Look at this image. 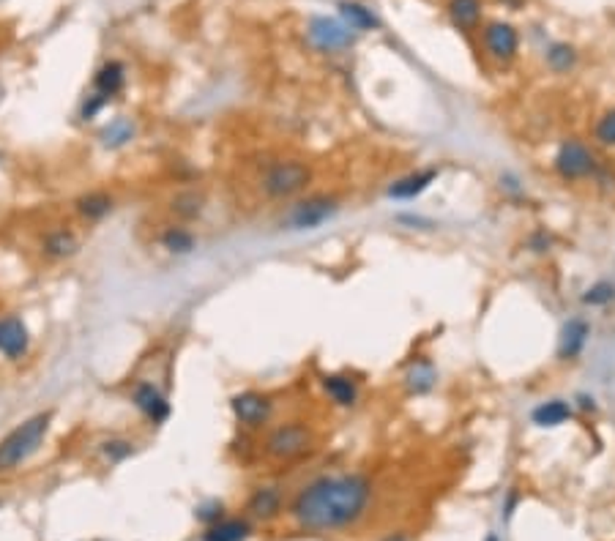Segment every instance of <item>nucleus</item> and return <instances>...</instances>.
Here are the masks:
<instances>
[{
    "label": "nucleus",
    "mask_w": 615,
    "mask_h": 541,
    "mask_svg": "<svg viewBox=\"0 0 615 541\" xmlns=\"http://www.w3.org/2000/svg\"><path fill=\"white\" fill-rule=\"evenodd\" d=\"M449 20L454 28L470 33V30H476L479 22H482V0H449Z\"/></svg>",
    "instance_id": "nucleus-21"
},
{
    "label": "nucleus",
    "mask_w": 615,
    "mask_h": 541,
    "mask_svg": "<svg viewBox=\"0 0 615 541\" xmlns=\"http://www.w3.org/2000/svg\"><path fill=\"white\" fill-rule=\"evenodd\" d=\"M230 410L236 416V421L246 429H260L271 421L274 413V402L271 396L260 394V391H238L230 400Z\"/></svg>",
    "instance_id": "nucleus-8"
},
{
    "label": "nucleus",
    "mask_w": 615,
    "mask_h": 541,
    "mask_svg": "<svg viewBox=\"0 0 615 541\" xmlns=\"http://www.w3.org/2000/svg\"><path fill=\"white\" fill-rule=\"evenodd\" d=\"M553 170L561 180H566V184H577V180L596 178L602 164L591 146H586V142L577 137H569L561 142L553 156Z\"/></svg>",
    "instance_id": "nucleus-4"
},
{
    "label": "nucleus",
    "mask_w": 615,
    "mask_h": 541,
    "mask_svg": "<svg viewBox=\"0 0 615 541\" xmlns=\"http://www.w3.org/2000/svg\"><path fill=\"white\" fill-rule=\"evenodd\" d=\"M571 416H574V410L566 400H547V402H539L531 410V421L539 429H555V426L566 424Z\"/></svg>",
    "instance_id": "nucleus-19"
},
{
    "label": "nucleus",
    "mask_w": 615,
    "mask_h": 541,
    "mask_svg": "<svg viewBox=\"0 0 615 541\" xmlns=\"http://www.w3.org/2000/svg\"><path fill=\"white\" fill-rule=\"evenodd\" d=\"M588 339H591V322L586 317H569L561 329V337H558V358L561 361L580 358Z\"/></svg>",
    "instance_id": "nucleus-11"
},
{
    "label": "nucleus",
    "mask_w": 615,
    "mask_h": 541,
    "mask_svg": "<svg viewBox=\"0 0 615 541\" xmlns=\"http://www.w3.org/2000/svg\"><path fill=\"white\" fill-rule=\"evenodd\" d=\"M372 503V479L364 473L320 476L291 503V517L301 530L337 533L353 528Z\"/></svg>",
    "instance_id": "nucleus-1"
},
{
    "label": "nucleus",
    "mask_w": 615,
    "mask_h": 541,
    "mask_svg": "<svg viewBox=\"0 0 615 541\" xmlns=\"http://www.w3.org/2000/svg\"><path fill=\"white\" fill-rule=\"evenodd\" d=\"M355 36L342 20L337 17H312L307 22V42L317 52H342L355 44Z\"/></svg>",
    "instance_id": "nucleus-7"
},
{
    "label": "nucleus",
    "mask_w": 615,
    "mask_h": 541,
    "mask_svg": "<svg viewBox=\"0 0 615 541\" xmlns=\"http://www.w3.org/2000/svg\"><path fill=\"white\" fill-rule=\"evenodd\" d=\"M383 541H411V538H408L405 533H391V536H386Z\"/></svg>",
    "instance_id": "nucleus-36"
},
{
    "label": "nucleus",
    "mask_w": 615,
    "mask_h": 541,
    "mask_svg": "<svg viewBox=\"0 0 615 541\" xmlns=\"http://www.w3.org/2000/svg\"><path fill=\"white\" fill-rule=\"evenodd\" d=\"M528 246H531L533 251H550V235H547L545 230H536V233L528 238Z\"/></svg>",
    "instance_id": "nucleus-33"
},
{
    "label": "nucleus",
    "mask_w": 615,
    "mask_h": 541,
    "mask_svg": "<svg viewBox=\"0 0 615 541\" xmlns=\"http://www.w3.org/2000/svg\"><path fill=\"white\" fill-rule=\"evenodd\" d=\"M107 107V101L101 99V96H96V93H91V96H85V101H83V107H80V115H83V121H91V118H96L101 110Z\"/></svg>",
    "instance_id": "nucleus-32"
},
{
    "label": "nucleus",
    "mask_w": 615,
    "mask_h": 541,
    "mask_svg": "<svg viewBox=\"0 0 615 541\" xmlns=\"http://www.w3.org/2000/svg\"><path fill=\"white\" fill-rule=\"evenodd\" d=\"M159 243L170 251V255H189V251H195V246H197V238H195L192 230L180 227V225H172V227L162 230Z\"/></svg>",
    "instance_id": "nucleus-23"
},
{
    "label": "nucleus",
    "mask_w": 615,
    "mask_h": 541,
    "mask_svg": "<svg viewBox=\"0 0 615 541\" xmlns=\"http://www.w3.org/2000/svg\"><path fill=\"white\" fill-rule=\"evenodd\" d=\"M315 172L301 159H276L263 167L258 187L268 200H291L309 189Z\"/></svg>",
    "instance_id": "nucleus-3"
},
{
    "label": "nucleus",
    "mask_w": 615,
    "mask_h": 541,
    "mask_svg": "<svg viewBox=\"0 0 615 541\" xmlns=\"http://www.w3.org/2000/svg\"><path fill=\"white\" fill-rule=\"evenodd\" d=\"M545 60H547V66L555 71V75H566V71H571L577 66V50L571 44H566V42H555V44L547 47Z\"/></svg>",
    "instance_id": "nucleus-27"
},
{
    "label": "nucleus",
    "mask_w": 615,
    "mask_h": 541,
    "mask_svg": "<svg viewBox=\"0 0 615 541\" xmlns=\"http://www.w3.org/2000/svg\"><path fill=\"white\" fill-rule=\"evenodd\" d=\"M594 142L602 148H615V107L594 123Z\"/></svg>",
    "instance_id": "nucleus-29"
},
{
    "label": "nucleus",
    "mask_w": 615,
    "mask_h": 541,
    "mask_svg": "<svg viewBox=\"0 0 615 541\" xmlns=\"http://www.w3.org/2000/svg\"><path fill=\"white\" fill-rule=\"evenodd\" d=\"M246 509L252 517H258V520H274L282 512V492L276 487H260V489L252 492Z\"/></svg>",
    "instance_id": "nucleus-20"
},
{
    "label": "nucleus",
    "mask_w": 615,
    "mask_h": 541,
    "mask_svg": "<svg viewBox=\"0 0 615 541\" xmlns=\"http://www.w3.org/2000/svg\"><path fill=\"white\" fill-rule=\"evenodd\" d=\"M126 85V66L121 60H107L93 77V93L110 104Z\"/></svg>",
    "instance_id": "nucleus-15"
},
{
    "label": "nucleus",
    "mask_w": 615,
    "mask_h": 541,
    "mask_svg": "<svg viewBox=\"0 0 615 541\" xmlns=\"http://www.w3.org/2000/svg\"><path fill=\"white\" fill-rule=\"evenodd\" d=\"M612 301H615V282H610V279L594 282L588 290L583 293L586 306H610Z\"/></svg>",
    "instance_id": "nucleus-28"
},
{
    "label": "nucleus",
    "mask_w": 615,
    "mask_h": 541,
    "mask_svg": "<svg viewBox=\"0 0 615 541\" xmlns=\"http://www.w3.org/2000/svg\"><path fill=\"white\" fill-rule=\"evenodd\" d=\"M315 446V429L307 421H282L266 438V454L279 462L304 457Z\"/></svg>",
    "instance_id": "nucleus-5"
},
{
    "label": "nucleus",
    "mask_w": 615,
    "mask_h": 541,
    "mask_svg": "<svg viewBox=\"0 0 615 541\" xmlns=\"http://www.w3.org/2000/svg\"><path fill=\"white\" fill-rule=\"evenodd\" d=\"M170 211L178 216V219H184V222H195V219H200L203 211H205V197H203L200 192H195V189L180 192V195H175V197H172Z\"/></svg>",
    "instance_id": "nucleus-25"
},
{
    "label": "nucleus",
    "mask_w": 615,
    "mask_h": 541,
    "mask_svg": "<svg viewBox=\"0 0 615 541\" xmlns=\"http://www.w3.org/2000/svg\"><path fill=\"white\" fill-rule=\"evenodd\" d=\"M44 255L52 260H66V258H75L80 251V238L75 230L68 227H55L44 235Z\"/></svg>",
    "instance_id": "nucleus-18"
},
{
    "label": "nucleus",
    "mask_w": 615,
    "mask_h": 541,
    "mask_svg": "<svg viewBox=\"0 0 615 541\" xmlns=\"http://www.w3.org/2000/svg\"><path fill=\"white\" fill-rule=\"evenodd\" d=\"M577 400H580V408H583V410H596L594 396H586V394H583V396H577Z\"/></svg>",
    "instance_id": "nucleus-35"
},
{
    "label": "nucleus",
    "mask_w": 615,
    "mask_h": 541,
    "mask_svg": "<svg viewBox=\"0 0 615 541\" xmlns=\"http://www.w3.org/2000/svg\"><path fill=\"white\" fill-rule=\"evenodd\" d=\"M482 39L487 55L498 63H512L520 52V33L509 22H500V20L487 22V28L482 30Z\"/></svg>",
    "instance_id": "nucleus-9"
},
{
    "label": "nucleus",
    "mask_w": 615,
    "mask_h": 541,
    "mask_svg": "<svg viewBox=\"0 0 615 541\" xmlns=\"http://www.w3.org/2000/svg\"><path fill=\"white\" fill-rule=\"evenodd\" d=\"M30 347V331L17 314L0 317V355H6L9 361H17L28 353Z\"/></svg>",
    "instance_id": "nucleus-13"
},
{
    "label": "nucleus",
    "mask_w": 615,
    "mask_h": 541,
    "mask_svg": "<svg viewBox=\"0 0 615 541\" xmlns=\"http://www.w3.org/2000/svg\"><path fill=\"white\" fill-rule=\"evenodd\" d=\"M249 533H252V525L246 520H238V517L228 520V517H222L220 522H213V525L205 528L203 541H246Z\"/></svg>",
    "instance_id": "nucleus-22"
},
{
    "label": "nucleus",
    "mask_w": 615,
    "mask_h": 541,
    "mask_svg": "<svg viewBox=\"0 0 615 541\" xmlns=\"http://www.w3.org/2000/svg\"><path fill=\"white\" fill-rule=\"evenodd\" d=\"M405 391L411 394V396H424V394H429L432 388H435V383H438V372H435V364H432L429 358H424V355H419L413 364H411V370L405 372Z\"/></svg>",
    "instance_id": "nucleus-17"
},
{
    "label": "nucleus",
    "mask_w": 615,
    "mask_h": 541,
    "mask_svg": "<svg viewBox=\"0 0 615 541\" xmlns=\"http://www.w3.org/2000/svg\"><path fill=\"white\" fill-rule=\"evenodd\" d=\"M400 222H403V225H413V227H419V230H429V227H432L429 219H424V216H413V213H403Z\"/></svg>",
    "instance_id": "nucleus-34"
},
{
    "label": "nucleus",
    "mask_w": 615,
    "mask_h": 541,
    "mask_svg": "<svg viewBox=\"0 0 615 541\" xmlns=\"http://www.w3.org/2000/svg\"><path fill=\"white\" fill-rule=\"evenodd\" d=\"M339 9V20L353 30V33H370V30H378L380 28V20L372 9H367L364 4H358V0H339L337 4Z\"/></svg>",
    "instance_id": "nucleus-16"
},
{
    "label": "nucleus",
    "mask_w": 615,
    "mask_h": 541,
    "mask_svg": "<svg viewBox=\"0 0 615 541\" xmlns=\"http://www.w3.org/2000/svg\"><path fill=\"white\" fill-rule=\"evenodd\" d=\"M52 416L50 413H36L30 418H25L22 424H17L9 435L0 441V471H14L22 462H28L36 451L42 449V443L47 441Z\"/></svg>",
    "instance_id": "nucleus-2"
},
{
    "label": "nucleus",
    "mask_w": 615,
    "mask_h": 541,
    "mask_svg": "<svg viewBox=\"0 0 615 541\" xmlns=\"http://www.w3.org/2000/svg\"><path fill=\"white\" fill-rule=\"evenodd\" d=\"M320 388H323L325 396H329V402H334L337 408H355L358 405V396H361L358 380H353L345 372L323 375L320 378Z\"/></svg>",
    "instance_id": "nucleus-14"
},
{
    "label": "nucleus",
    "mask_w": 615,
    "mask_h": 541,
    "mask_svg": "<svg viewBox=\"0 0 615 541\" xmlns=\"http://www.w3.org/2000/svg\"><path fill=\"white\" fill-rule=\"evenodd\" d=\"M487 541H498V536H487Z\"/></svg>",
    "instance_id": "nucleus-37"
},
{
    "label": "nucleus",
    "mask_w": 615,
    "mask_h": 541,
    "mask_svg": "<svg viewBox=\"0 0 615 541\" xmlns=\"http://www.w3.org/2000/svg\"><path fill=\"white\" fill-rule=\"evenodd\" d=\"M222 512H225L222 503H220V500H211V503H205V506L197 509V520L205 522V525H213V522L222 520Z\"/></svg>",
    "instance_id": "nucleus-31"
},
{
    "label": "nucleus",
    "mask_w": 615,
    "mask_h": 541,
    "mask_svg": "<svg viewBox=\"0 0 615 541\" xmlns=\"http://www.w3.org/2000/svg\"><path fill=\"white\" fill-rule=\"evenodd\" d=\"M101 146L104 148H124V146H129V142L134 139V123L129 121V118H116V121H110L107 123L104 129H101Z\"/></svg>",
    "instance_id": "nucleus-26"
},
{
    "label": "nucleus",
    "mask_w": 615,
    "mask_h": 541,
    "mask_svg": "<svg viewBox=\"0 0 615 541\" xmlns=\"http://www.w3.org/2000/svg\"><path fill=\"white\" fill-rule=\"evenodd\" d=\"M75 205H77V213L83 216V219L99 222V219H104V216L113 211V197L107 195V192H88Z\"/></svg>",
    "instance_id": "nucleus-24"
},
{
    "label": "nucleus",
    "mask_w": 615,
    "mask_h": 541,
    "mask_svg": "<svg viewBox=\"0 0 615 541\" xmlns=\"http://www.w3.org/2000/svg\"><path fill=\"white\" fill-rule=\"evenodd\" d=\"M337 211H339V197H334V195H309V197L299 200L291 211H287V216L282 219V227L293 230V233L317 230L329 219H334Z\"/></svg>",
    "instance_id": "nucleus-6"
},
{
    "label": "nucleus",
    "mask_w": 615,
    "mask_h": 541,
    "mask_svg": "<svg viewBox=\"0 0 615 541\" xmlns=\"http://www.w3.org/2000/svg\"><path fill=\"white\" fill-rule=\"evenodd\" d=\"M132 451H134V449H132L129 441H107V443H104V454H107V459H110V462H121V459H126Z\"/></svg>",
    "instance_id": "nucleus-30"
},
{
    "label": "nucleus",
    "mask_w": 615,
    "mask_h": 541,
    "mask_svg": "<svg viewBox=\"0 0 615 541\" xmlns=\"http://www.w3.org/2000/svg\"><path fill=\"white\" fill-rule=\"evenodd\" d=\"M438 175H441L438 167L413 170V172H408V175H403V178H396L394 184L388 187L386 195H388L391 200H416V197H421L432 184H435Z\"/></svg>",
    "instance_id": "nucleus-12"
},
{
    "label": "nucleus",
    "mask_w": 615,
    "mask_h": 541,
    "mask_svg": "<svg viewBox=\"0 0 615 541\" xmlns=\"http://www.w3.org/2000/svg\"><path fill=\"white\" fill-rule=\"evenodd\" d=\"M132 402H134V408L146 416L154 426H159V424H164L167 418H170V413H172V408H170V402H167V396L154 386V383H148V380H140L137 386H134V391H132Z\"/></svg>",
    "instance_id": "nucleus-10"
}]
</instances>
